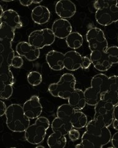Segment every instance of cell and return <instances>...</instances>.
<instances>
[{"instance_id": "41", "label": "cell", "mask_w": 118, "mask_h": 148, "mask_svg": "<svg viewBox=\"0 0 118 148\" xmlns=\"http://www.w3.org/2000/svg\"><path fill=\"white\" fill-rule=\"evenodd\" d=\"M8 107H6L5 103L2 100L0 101V116H3L4 115L6 114Z\"/></svg>"}, {"instance_id": "16", "label": "cell", "mask_w": 118, "mask_h": 148, "mask_svg": "<svg viewBox=\"0 0 118 148\" xmlns=\"http://www.w3.org/2000/svg\"><path fill=\"white\" fill-rule=\"evenodd\" d=\"M1 23H4L10 26L13 29H20L23 26L20 16L18 13L13 10H7L4 11L2 16H0Z\"/></svg>"}, {"instance_id": "1", "label": "cell", "mask_w": 118, "mask_h": 148, "mask_svg": "<svg viewBox=\"0 0 118 148\" xmlns=\"http://www.w3.org/2000/svg\"><path fill=\"white\" fill-rule=\"evenodd\" d=\"M111 137L108 127L93 119L87 123L81 143L84 148H101L111 141Z\"/></svg>"}, {"instance_id": "8", "label": "cell", "mask_w": 118, "mask_h": 148, "mask_svg": "<svg viewBox=\"0 0 118 148\" xmlns=\"http://www.w3.org/2000/svg\"><path fill=\"white\" fill-rule=\"evenodd\" d=\"M95 19L103 26H108L118 21V6L97 10Z\"/></svg>"}, {"instance_id": "22", "label": "cell", "mask_w": 118, "mask_h": 148, "mask_svg": "<svg viewBox=\"0 0 118 148\" xmlns=\"http://www.w3.org/2000/svg\"><path fill=\"white\" fill-rule=\"evenodd\" d=\"M47 143L50 148H63L66 146L67 139L65 136L54 132L48 137Z\"/></svg>"}, {"instance_id": "3", "label": "cell", "mask_w": 118, "mask_h": 148, "mask_svg": "<svg viewBox=\"0 0 118 148\" xmlns=\"http://www.w3.org/2000/svg\"><path fill=\"white\" fill-rule=\"evenodd\" d=\"M77 83L76 78L71 73H65L60 77L57 82L52 83L48 88V91L55 97L68 99L73 92Z\"/></svg>"}, {"instance_id": "25", "label": "cell", "mask_w": 118, "mask_h": 148, "mask_svg": "<svg viewBox=\"0 0 118 148\" xmlns=\"http://www.w3.org/2000/svg\"><path fill=\"white\" fill-rule=\"evenodd\" d=\"M70 121L72 125L73 128L81 129L86 127L87 123H88V118L83 112L76 111Z\"/></svg>"}, {"instance_id": "42", "label": "cell", "mask_w": 118, "mask_h": 148, "mask_svg": "<svg viewBox=\"0 0 118 148\" xmlns=\"http://www.w3.org/2000/svg\"><path fill=\"white\" fill-rule=\"evenodd\" d=\"M4 12V11L3 9V8H2V6L1 5V6H0V16H2V14H3Z\"/></svg>"}, {"instance_id": "28", "label": "cell", "mask_w": 118, "mask_h": 148, "mask_svg": "<svg viewBox=\"0 0 118 148\" xmlns=\"http://www.w3.org/2000/svg\"><path fill=\"white\" fill-rule=\"evenodd\" d=\"M0 77L1 83L13 86L14 84V77L10 70V67L5 65H1L0 68Z\"/></svg>"}, {"instance_id": "15", "label": "cell", "mask_w": 118, "mask_h": 148, "mask_svg": "<svg viewBox=\"0 0 118 148\" xmlns=\"http://www.w3.org/2000/svg\"><path fill=\"white\" fill-rule=\"evenodd\" d=\"M46 60L50 68L54 71H61L65 68L64 54L56 50H51L46 56Z\"/></svg>"}, {"instance_id": "5", "label": "cell", "mask_w": 118, "mask_h": 148, "mask_svg": "<svg viewBox=\"0 0 118 148\" xmlns=\"http://www.w3.org/2000/svg\"><path fill=\"white\" fill-rule=\"evenodd\" d=\"M86 38L91 51H106L108 43L103 30L98 27L90 29L86 34Z\"/></svg>"}, {"instance_id": "7", "label": "cell", "mask_w": 118, "mask_h": 148, "mask_svg": "<svg viewBox=\"0 0 118 148\" xmlns=\"http://www.w3.org/2000/svg\"><path fill=\"white\" fill-rule=\"evenodd\" d=\"M114 108L115 106L112 104L101 100L95 106L94 120L100 124L109 127L114 120Z\"/></svg>"}, {"instance_id": "21", "label": "cell", "mask_w": 118, "mask_h": 148, "mask_svg": "<svg viewBox=\"0 0 118 148\" xmlns=\"http://www.w3.org/2000/svg\"><path fill=\"white\" fill-rule=\"evenodd\" d=\"M51 128L53 132L61 134L64 136L68 134L70 130L73 128L70 121L60 119L57 116L52 121Z\"/></svg>"}, {"instance_id": "43", "label": "cell", "mask_w": 118, "mask_h": 148, "mask_svg": "<svg viewBox=\"0 0 118 148\" xmlns=\"http://www.w3.org/2000/svg\"><path fill=\"white\" fill-rule=\"evenodd\" d=\"M75 147H76V148H82V147H83V145L81 144V143H80V144L77 145L75 146Z\"/></svg>"}, {"instance_id": "32", "label": "cell", "mask_w": 118, "mask_h": 148, "mask_svg": "<svg viewBox=\"0 0 118 148\" xmlns=\"http://www.w3.org/2000/svg\"><path fill=\"white\" fill-rule=\"evenodd\" d=\"M105 52L108 60L112 64L118 63V47L111 46L108 47Z\"/></svg>"}, {"instance_id": "13", "label": "cell", "mask_w": 118, "mask_h": 148, "mask_svg": "<svg viewBox=\"0 0 118 148\" xmlns=\"http://www.w3.org/2000/svg\"><path fill=\"white\" fill-rule=\"evenodd\" d=\"M51 30L55 37L65 39L72 32V26L68 20L60 18L54 22Z\"/></svg>"}, {"instance_id": "27", "label": "cell", "mask_w": 118, "mask_h": 148, "mask_svg": "<svg viewBox=\"0 0 118 148\" xmlns=\"http://www.w3.org/2000/svg\"><path fill=\"white\" fill-rule=\"evenodd\" d=\"M15 30L4 23L0 25V41L12 42L14 39Z\"/></svg>"}, {"instance_id": "36", "label": "cell", "mask_w": 118, "mask_h": 148, "mask_svg": "<svg viewBox=\"0 0 118 148\" xmlns=\"http://www.w3.org/2000/svg\"><path fill=\"white\" fill-rule=\"evenodd\" d=\"M68 137L72 141H75L79 140L80 137V133L78 130L76 129H72L68 133Z\"/></svg>"}, {"instance_id": "17", "label": "cell", "mask_w": 118, "mask_h": 148, "mask_svg": "<svg viewBox=\"0 0 118 148\" xmlns=\"http://www.w3.org/2000/svg\"><path fill=\"white\" fill-rule=\"evenodd\" d=\"M31 18L36 24L39 25L45 24L50 19V10L44 6L39 5L32 10Z\"/></svg>"}, {"instance_id": "34", "label": "cell", "mask_w": 118, "mask_h": 148, "mask_svg": "<svg viewBox=\"0 0 118 148\" xmlns=\"http://www.w3.org/2000/svg\"><path fill=\"white\" fill-rule=\"evenodd\" d=\"M110 81V90L118 93V76H112L109 77Z\"/></svg>"}, {"instance_id": "45", "label": "cell", "mask_w": 118, "mask_h": 148, "mask_svg": "<svg viewBox=\"0 0 118 148\" xmlns=\"http://www.w3.org/2000/svg\"><path fill=\"white\" fill-rule=\"evenodd\" d=\"M117 42H118V37H117Z\"/></svg>"}, {"instance_id": "30", "label": "cell", "mask_w": 118, "mask_h": 148, "mask_svg": "<svg viewBox=\"0 0 118 148\" xmlns=\"http://www.w3.org/2000/svg\"><path fill=\"white\" fill-rule=\"evenodd\" d=\"M27 79L30 85L32 86H37L41 84L42 81V76L39 72L34 71L30 72L28 74Z\"/></svg>"}, {"instance_id": "18", "label": "cell", "mask_w": 118, "mask_h": 148, "mask_svg": "<svg viewBox=\"0 0 118 148\" xmlns=\"http://www.w3.org/2000/svg\"><path fill=\"white\" fill-rule=\"evenodd\" d=\"M1 65L11 66L13 58H14V51L12 48V42L1 41Z\"/></svg>"}, {"instance_id": "35", "label": "cell", "mask_w": 118, "mask_h": 148, "mask_svg": "<svg viewBox=\"0 0 118 148\" xmlns=\"http://www.w3.org/2000/svg\"><path fill=\"white\" fill-rule=\"evenodd\" d=\"M24 64V60L22 58L21 56H15L14 58H13L11 66L14 68H21Z\"/></svg>"}, {"instance_id": "10", "label": "cell", "mask_w": 118, "mask_h": 148, "mask_svg": "<svg viewBox=\"0 0 118 148\" xmlns=\"http://www.w3.org/2000/svg\"><path fill=\"white\" fill-rule=\"evenodd\" d=\"M17 53L21 56H24L29 62L37 60L40 56V49L33 47L29 42H21L16 47Z\"/></svg>"}, {"instance_id": "24", "label": "cell", "mask_w": 118, "mask_h": 148, "mask_svg": "<svg viewBox=\"0 0 118 148\" xmlns=\"http://www.w3.org/2000/svg\"><path fill=\"white\" fill-rule=\"evenodd\" d=\"M65 42L70 49L77 50L80 49L83 43V38L81 34L77 32H72L65 38Z\"/></svg>"}, {"instance_id": "6", "label": "cell", "mask_w": 118, "mask_h": 148, "mask_svg": "<svg viewBox=\"0 0 118 148\" xmlns=\"http://www.w3.org/2000/svg\"><path fill=\"white\" fill-rule=\"evenodd\" d=\"M55 36L51 29H43L36 30L29 34V43L38 49H42L46 46H50L55 40Z\"/></svg>"}, {"instance_id": "37", "label": "cell", "mask_w": 118, "mask_h": 148, "mask_svg": "<svg viewBox=\"0 0 118 148\" xmlns=\"http://www.w3.org/2000/svg\"><path fill=\"white\" fill-rule=\"evenodd\" d=\"M113 115H114V120L112 123V127L115 130L118 131V104L115 107Z\"/></svg>"}, {"instance_id": "2", "label": "cell", "mask_w": 118, "mask_h": 148, "mask_svg": "<svg viewBox=\"0 0 118 148\" xmlns=\"http://www.w3.org/2000/svg\"><path fill=\"white\" fill-rule=\"evenodd\" d=\"M5 116L7 127L12 132H24L30 126V119L19 104L13 103L8 106Z\"/></svg>"}, {"instance_id": "20", "label": "cell", "mask_w": 118, "mask_h": 148, "mask_svg": "<svg viewBox=\"0 0 118 148\" xmlns=\"http://www.w3.org/2000/svg\"><path fill=\"white\" fill-rule=\"evenodd\" d=\"M91 86L98 90L101 94L110 90L109 77L101 73L96 75L91 79Z\"/></svg>"}, {"instance_id": "33", "label": "cell", "mask_w": 118, "mask_h": 148, "mask_svg": "<svg viewBox=\"0 0 118 148\" xmlns=\"http://www.w3.org/2000/svg\"><path fill=\"white\" fill-rule=\"evenodd\" d=\"M12 93L13 88L12 85L1 83V90H0V98L1 99H9L12 96Z\"/></svg>"}, {"instance_id": "44", "label": "cell", "mask_w": 118, "mask_h": 148, "mask_svg": "<svg viewBox=\"0 0 118 148\" xmlns=\"http://www.w3.org/2000/svg\"><path fill=\"white\" fill-rule=\"evenodd\" d=\"M36 147H37V148H44L45 147L43 146H41V145H38V146H36Z\"/></svg>"}, {"instance_id": "31", "label": "cell", "mask_w": 118, "mask_h": 148, "mask_svg": "<svg viewBox=\"0 0 118 148\" xmlns=\"http://www.w3.org/2000/svg\"><path fill=\"white\" fill-rule=\"evenodd\" d=\"M118 2L116 0H98L94 2L93 6L97 10L105 9L112 6H117Z\"/></svg>"}, {"instance_id": "11", "label": "cell", "mask_w": 118, "mask_h": 148, "mask_svg": "<svg viewBox=\"0 0 118 148\" xmlns=\"http://www.w3.org/2000/svg\"><path fill=\"white\" fill-rule=\"evenodd\" d=\"M90 60L95 68L99 71H106L113 65L108 60L105 51H91Z\"/></svg>"}, {"instance_id": "4", "label": "cell", "mask_w": 118, "mask_h": 148, "mask_svg": "<svg viewBox=\"0 0 118 148\" xmlns=\"http://www.w3.org/2000/svg\"><path fill=\"white\" fill-rule=\"evenodd\" d=\"M49 127V119L45 116H39L35 123L30 125L24 132L26 140L31 145H40L44 140Z\"/></svg>"}, {"instance_id": "9", "label": "cell", "mask_w": 118, "mask_h": 148, "mask_svg": "<svg viewBox=\"0 0 118 148\" xmlns=\"http://www.w3.org/2000/svg\"><path fill=\"white\" fill-rule=\"evenodd\" d=\"M26 115L29 119H36L39 118L42 112V106L40 99L37 95H33L23 106Z\"/></svg>"}, {"instance_id": "29", "label": "cell", "mask_w": 118, "mask_h": 148, "mask_svg": "<svg viewBox=\"0 0 118 148\" xmlns=\"http://www.w3.org/2000/svg\"><path fill=\"white\" fill-rule=\"evenodd\" d=\"M101 100L111 103L115 107L118 104V93L112 90H108L101 94Z\"/></svg>"}, {"instance_id": "14", "label": "cell", "mask_w": 118, "mask_h": 148, "mask_svg": "<svg viewBox=\"0 0 118 148\" xmlns=\"http://www.w3.org/2000/svg\"><path fill=\"white\" fill-rule=\"evenodd\" d=\"M82 56L75 50H70L64 54V66L67 70L74 71L81 68Z\"/></svg>"}, {"instance_id": "38", "label": "cell", "mask_w": 118, "mask_h": 148, "mask_svg": "<svg viewBox=\"0 0 118 148\" xmlns=\"http://www.w3.org/2000/svg\"><path fill=\"white\" fill-rule=\"evenodd\" d=\"M91 63V61L90 60V58H88V56H82L81 60V68L83 69H88Z\"/></svg>"}, {"instance_id": "39", "label": "cell", "mask_w": 118, "mask_h": 148, "mask_svg": "<svg viewBox=\"0 0 118 148\" xmlns=\"http://www.w3.org/2000/svg\"><path fill=\"white\" fill-rule=\"evenodd\" d=\"M42 1H34V0H28V1H19V3L23 6H29L32 4H39Z\"/></svg>"}, {"instance_id": "40", "label": "cell", "mask_w": 118, "mask_h": 148, "mask_svg": "<svg viewBox=\"0 0 118 148\" xmlns=\"http://www.w3.org/2000/svg\"><path fill=\"white\" fill-rule=\"evenodd\" d=\"M111 141L112 147L118 148V131L113 134Z\"/></svg>"}, {"instance_id": "12", "label": "cell", "mask_w": 118, "mask_h": 148, "mask_svg": "<svg viewBox=\"0 0 118 148\" xmlns=\"http://www.w3.org/2000/svg\"><path fill=\"white\" fill-rule=\"evenodd\" d=\"M56 14L62 19H70L75 14L77 8L75 3L70 0H60L55 6Z\"/></svg>"}, {"instance_id": "26", "label": "cell", "mask_w": 118, "mask_h": 148, "mask_svg": "<svg viewBox=\"0 0 118 148\" xmlns=\"http://www.w3.org/2000/svg\"><path fill=\"white\" fill-rule=\"evenodd\" d=\"M75 112V110L69 103H65L58 107L57 110V116L60 119L70 121Z\"/></svg>"}, {"instance_id": "23", "label": "cell", "mask_w": 118, "mask_h": 148, "mask_svg": "<svg viewBox=\"0 0 118 148\" xmlns=\"http://www.w3.org/2000/svg\"><path fill=\"white\" fill-rule=\"evenodd\" d=\"M86 103L90 106H95L101 100V94L93 87H90L84 91Z\"/></svg>"}, {"instance_id": "19", "label": "cell", "mask_w": 118, "mask_h": 148, "mask_svg": "<svg viewBox=\"0 0 118 148\" xmlns=\"http://www.w3.org/2000/svg\"><path fill=\"white\" fill-rule=\"evenodd\" d=\"M68 103L75 111H80L85 107L86 103L84 92L80 89H75L68 99Z\"/></svg>"}]
</instances>
